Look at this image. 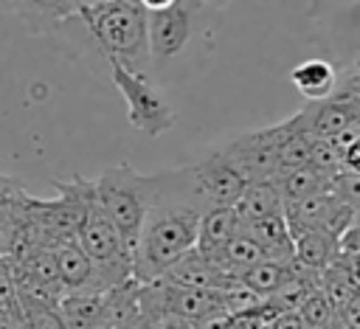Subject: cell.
<instances>
[{"instance_id": "cell-1", "label": "cell", "mask_w": 360, "mask_h": 329, "mask_svg": "<svg viewBox=\"0 0 360 329\" xmlns=\"http://www.w3.org/2000/svg\"><path fill=\"white\" fill-rule=\"evenodd\" d=\"M205 208L188 166L155 172V200L132 250V278L141 284L155 281L194 250Z\"/></svg>"}, {"instance_id": "cell-2", "label": "cell", "mask_w": 360, "mask_h": 329, "mask_svg": "<svg viewBox=\"0 0 360 329\" xmlns=\"http://www.w3.org/2000/svg\"><path fill=\"white\" fill-rule=\"evenodd\" d=\"M79 28L107 65L152 76L146 11L132 0H93L65 20Z\"/></svg>"}, {"instance_id": "cell-3", "label": "cell", "mask_w": 360, "mask_h": 329, "mask_svg": "<svg viewBox=\"0 0 360 329\" xmlns=\"http://www.w3.org/2000/svg\"><path fill=\"white\" fill-rule=\"evenodd\" d=\"M96 202L104 211V217L112 222L129 253L138 245L143 219L149 214V205L155 200V174L135 172L129 163L107 166L93 180Z\"/></svg>"}, {"instance_id": "cell-4", "label": "cell", "mask_w": 360, "mask_h": 329, "mask_svg": "<svg viewBox=\"0 0 360 329\" xmlns=\"http://www.w3.org/2000/svg\"><path fill=\"white\" fill-rule=\"evenodd\" d=\"M53 188L59 191L56 200H39L31 194L22 197V217L45 247L73 242L87 214V205L96 197L93 180H84L79 174L70 180H53Z\"/></svg>"}, {"instance_id": "cell-5", "label": "cell", "mask_w": 360, "mask_h": 329, "mask_svg": "<svg viewBox=\"0 0 360 329\" xmlns=\"http://www.w3.org/2000/svg\"><path fill=\"white\" fill-rule=\"evenodd\" d=\"M107 67H110V79H112L115 90L121 93V98L127 104V118L138 132H143L149 138H160L177 124V112L172 110V104L160 93V87L152 82V76L132 73L121 65H107Z\"/></svg>"}, {"instance_id": "cell-6", "label": "cell", "mask_w": 360, "mask_h": 329, "mask_svg": "<svg viewBox=\"0 0 360 329\" xmlns=\"http://www.w3.org/2000/svg\"><path fill=\"white\" fill-rule=\"evenodd\" d=\"M309 20L335 67L360 62V0H312Z\"/></svg>"}, {"instance_id": "cell-7", "label": "cell", "mask_w": 360, "mask_h": 329, "mask_svg": "<svg viewBox=\"0 0 360 329\" xmlns=\"http://www.w3.org/2000/svg\"><path fill=\"white\" fill-rule=\"evenodd\" d=\"M200 8L197 0H177L174 6L146 14V37H149V56L152 65H169L177 59L191 37H194V11Z\"/></svg>"}, {"instance_id": "cell-8", "label": "cell", "mask_w": 360, "mask_h": 329, "mask_svg": "<svg viewBox=\"0 0 360 329\" xmlns=\"http://www.w3.org/2000/svg\"><path fill=\"white\" fill-rule=\"evenodd\" d=\"M276 149H278V124L245 132L231 143H225L219 152L248 183H264L278 174Z\"/></svg>"}, {"instance_id": "cell-9", "label": "cell", "mask_w": 360, "mask_h": 329, "mask_svg": "<svg viewBox=\"0 0 360 329\" xmlns=\"http://www.w3.org/2000/svg\"><path fill=\"white\" fill-rule=\"evenodd\" d=\"M188 169H191L194 186H197V191H200V197L205 200L208 208L236 205V200L242 197V191L248 186V180L225 160V155L219 149L208 152L197 163H188Z\"/></svg>"}, {"instance_id": "cell-10", "label": "cell", "mask_w": 360, "mask_h": 329, "mask_svg": "<svg viewBox=\"0 0 360 329\" xmlns=\"http://www.w3.org/2000/svg\"><path fill=\"white\" fill-rule=\"evenodd\" d=\"M56 270L65 292H110L115 284L107 278V273L84 256V250L76 242L56 245Z\"/></svg>"}, {"instance_id": "cell-11", "label": "cell", "mask_w": 360, "mask_h": 329, "mask_svg": "<svg viewBox=\"0 0 360 329\" xmlns=\"http://www.w3.org/2000/svg\"><path fill=\"white\" fill-rule=\"evenodd\" d=\"M292 236V264L307 276H321L329 264L338 262V239L315 228H290Z\"/></svg>"}, {"instance_id": "cell-12", "label": "cell", "mask_w": 360, "mask_h": 329, "mask_svg": "<svg viewBox=\"0 0 360 329\" xmlns=\"http://www.w3.org/2000/svg\"><path fill=\"white\" fill-rule=\"evenodd\" d=\"M155 281H163V284H172V287H183V290H222L228 281L219 276V270L211 264L208 256H202L197 247L188 250L186 256H180L160 278Z\"/></svg>"}, {"instance_id": "cell-13", "label": "cell", "mask_w": 360, "mask_h": 329, "mask_svg": "<svg viewBox=\"0 0 360 329\" xmlns=\"http://www.w3.org/2000/svg\"><path fill=\"white\" fill-rule=\"evenodd\" d=\"M56 309L68 329H112L107 292H65Z\"/></svg>"}, {"instance_id": "cell-14", "label": "cell", "mask_w": 360, "mask_h": 329, "mask_svg": "<svg viewBox=\"0 0 360 329\" xmlns=\"http://www.w3.org/2000/svg\"><path fill=\"white\" fill-rule=\"evenodd\" d=\"M242 231L262 247L264 259L292 264V236H290V225H287L284 214L242 222Z\"/></svg>"}, {"instance_id": "cell-15", "label": "cell", "mask_w": 360, "mask_h": 329, "mask_svg": "<svg viewBox=\"0 0 360 329\" xmlns=\"http://www.w3.org/2000/svg\"><path fill=\"white\" fill-rule=\"evenodd\" d=\"M312 143L315 138L307 132L301 112H295L292 118L278 124V149H276V160H278V174L290 172V169H301L309 166L312 160Z\"/></svg>"}, {"instance_id": "cell-16", "label": "cell", "mask_w": 360, "mask_h": 329, "mask_svg": "<svg viewBox=\"0 0 360 329\" xmlns=\"http://www.w3.org/2000/svg\"><path fill=\"white\" fill-rule=\"evenodd\" d=\"M242 231V219L236 214L233 205H217V208H205L202 219H200V233H197V250L202 256H214L222 250V245L236 236Z\"/></svg>"}, {"instance_id": "cell-17", "label": "cell", "mask_w": 360, "mask_h": 329, "mask_svg": "<svg viewBox=\"0 0 360 329\" xmlns=\"http://www.w3.org/2000/svg\"><path fill=\"white\" fill-rule=\"evenodd\" d=\"M290 82L307 101H323L335 93L338 67L329 59H307L290 70Z\"/></svg>"}, {"instance_id": "cell-18", "label": "cell", "mask_w": 360, "mask_h": 329, "mask_svg": "<svg viewBox=\"0 0 360 329\" xmlns=\"http://www.w3.org/2000/svg\"><path fill=\"white\" fill-rule=\"evenodd\" d=\"M0 8L14 14L34 34H53L68 20L56 0H0Z\"/></svg>"}, {"instance_id": "cell-19", "label": "cell", "mask_w": 360, "mask_h": 329, "mask_svg": "<svg viewBox=\"0 0 360 329\" xmlns=\"http://www.w3.org/2000/svg\"><path fill=\"white\" fill-rule=\"evenodd\" d=\"M332 177L335 174H323L315 166H301V169H290L273 177V186L278 188L284 205H292L304 197L321 194V191H332Z\"/></svg>"}, {"instance_id": "cell-20", "label": "cell", "mask_w": 360, "mask_h": 329, "mask_svg": "<svg viewBox=\"0 0 360 329\" xmlns=\"http://www.w3.org/2000/svg\"><path fill=\"white\" fill-rule=\"evenodd\" d=\"M233 208L242 222H250V219L284 214V200H281L278 188L273 186V180H264V183H248Z\"/></svg>"}, {"instance_id": "cell-21", "label": "cell", "mask_w": 360, "mask_h": 329, "mask_svg": "<svg viewBox=\"0 0 360 329\" xmlns=\"http://www.w3.org/2000/svg\"><path fill=\"white\" fill-rule=\"evenodd\" d=\"M295 273V264H284V262H273V259H262L256 264H250L245 273H239L233 281L245 284L248 290L270 298L281 284H287Z\"/></svg>"}, {"instance_id": "cell-22", "label": "cell", "mask_w": 360, "mask_h": 329, "mask_svg": "<svg viewBox=\"0 0 360 329\" xmlns=\"http://www.w3.org/2000/svg\"><path fill=\"white\" fill-rule=\"evenodd\" d=\"M298 321L304 329H335V307L321 287H312L298 304Z\"/></svg>"}, {"instance_id": "cell-23", "label": "cell", "mask_w": 360, "mask_h": 329, "mask_svg": "<svg viewBox=\"0 0 360 329\" xmlns=\"http://www.w3.org/2000/svg\"><path fill=\"white\" fill-rule=\"evenodd\" d=\"M17 307L28 323V329H68L59 309L51 304H39V301H28V298H17Z\"/></svg>"}, {"instance_id": "cell-24", "label": "cell", "mask_w": 360, "mask_h": 329, "mask_svg": "<svg viewBox=\"0 0 360 329\" xmlns=\"http://www.w3.org/2000/svg\"><path fill=\"white\" fill-rule=\"evenodd\" d=\"M332 194H335L349 211H354V217L360 214V174L338 172V174L332 177Z\"/></svg>"}, {"instance_id": "cell-25", "label": "cell", "mask_w": 360, "mask_h": 329, "mask_svg": "<svg viewBox=\"0 0 360 329\" xmlns=\"http://www.w3.org/2000/svg\"><path fill=\"white\" fill-rule=\"evenodd\" d=\"M17 301V284H14V270L8 256H0V309L11 307Z\"/></svg>"}, {"instance_id": "cell-26", "label": "cell", "mask_w": 360, "mask_h": 329, "mask_svg": "<svg viewBox=\"0 0 360 329\" xmlns=\"http://www.w3.org/2000/svg\"><path fill=\"white\" fill-rule=\"evenodd\" d=\"M335 321L340 329H360V292H354L346 304L335 309Z\"/></svg>"}, {"instance_id": "cell-27", "label": "cell", "mask_w": 360, "mask_h": 329, "mask_svg": "<svg viewBox=\"0 0 360 329\" xmlns=\"http://www.w3.org/2000/svg\"><path fill=\"white\" fill-rule=\"evenodd\" d=\"M338 250H340V256H360V214H357V217L349 222V228L340 233Z\"/></svg>"}, {"instance_id": "cell-28", "label": "cell", "mask_w": 360, "mask_h": 329, "mask_svg": "<svg viewBox=\"0 0 360 329\" xmlns=\"http://www.w3.org/2000/svg\"><path fill=\"white\" fill-rule=\"evenodd\" d=\"M22 194H25V186H22L17 177H11V174H3V172H0V211L11 208Z\"/></svg>"}, {"instance_id": "cell-29", "label": "cell", "mask_w": 360, "mask_h": 329, "mask_svg": "<svg viewBox=\"0 0 360 329\" xmlns=\"http://www.w3.org/2000/svg\"><path fill=\"white\" fill-rule=\"evenodd\" d=\"M340 172L360 174V135L340 152Z\"/></svg>"}, {"instance_id": "cell-30", "label": "cell", "mask_w": 360, "mask_h": 329, "mask_svg": "<svg viewBox=\"0 0 360 329\" xmlns=\"http://www.w3.org/2000/svg\"><path fill=\"white\" fill-rule=\"evenodd\" d=\"M340 264H343L349 281L354 284V290L360 292V256H340Z\"/></svg>"}, {"instance_id": "cell-31", "label": "cell", "mask_w": 360, "mask_h": 329, "mask_svg": "<svg viewBox=\"0 0 360 329\" xmlns=\"http://www.w3.org/2000/svg\"><path fill=\"white\" fill-rule=\"evenodd\" d=\"M146 14H155V11H163V8H169V6H174L177 0H135Z\"/></svg>"}, {"instance_id": "cell-32", "label": "cell", "mask_w": 360, "mask_h": 329, "mask_svg": "<svg viewBox=\"0 0 360 329\" xmlns=\"http://www.w3.org/2000/svg\"><path fill=\"white\" fill-rule=\"evenodd\" d=\"M200 6H211V8H225L231 0H197Z\"/></svg>"}, {"instance_id": "cell-33", "label": "cell", "mask_w": 360, "mask_h": 329, "mask_svg": "<svg viewBox=\"0 0 360 329\" xmlns=\"http://www.w3.org/2000/svg\"><path fill=\"white\" fill-rule=\"evenodd\" d=\"M127 329H163V326H155V323H146V321H135V323L127 326Z\"/></svg>"}, {"instance_id": "cell-34", "label": "cell", "mask_w": 360, "mask_h": 329, "mask_svg": "<svg viewBox=\"0 0 360 329\" xmlns=\"http://www.w3.org/2000/svg\"><path fill=\"white\" fill-rule=\"evenodd\" d=\"M118 329H127V326H118Z\"/></svg>"}, {"instance_id": "cell-35", "label": "cell", "mask_w": 360, "mask_h": 329, "mask_svg": "<svg viewBox=\"0 0 360 329\" xmlns=\"http://www.w3.org/2000/svg\"><path fill=\"white\" fill-rule=\"evenodd\" d=\"M132 3H135V0H132Z\"/></svg>"}]
</instances>
